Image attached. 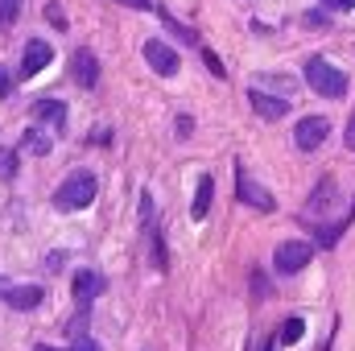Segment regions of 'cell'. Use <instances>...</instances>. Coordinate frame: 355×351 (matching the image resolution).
<instances>
[{"instance_id":"83f0119b","label":"cell","mask_w":355,"mask_h":351,"mask_svg":"<svg viewBox=\"0 0 355 351\" xmlns=\"http://www.w3.org/2000/svg\"><path fill=\"white\" fill-rule=\"evenodd\" d=\"M33 351H58V348H46V343H42V348H33Z\"/></svg>"},{"instance_id":"9a60e30c","label":"cell","mask_w":355,"mask_h":351,"mask_svg":"<svg viewBox=\"0 0 355 351\" xmlns=\"http://www.w3.org/2000/svg\"><path fill=\"white\" fill-rule=\"evenodd\" d=\"M302 335H306V318L302 314H289L285 327H281V343H297Z\"/></svg>"},{"instance_id":"3957f363","label":"cell","mask_w":355,"mask_h":351,"mask_svg":"<svg viewBox=\"0 0 355 351\" xmlns=\"http://www.w3.org/2000/svg\"><path fill=\"white\" fill-rule=\"evenodd\" d=\"M327 137H331V120H327V116H302V120H297V128H293V145H297L302 153L322 149V145H327Z\"/></svg>"},{"instance_id":"484cf974","label":"cell","mask_w":355,"mask_h":351,"mask_svg":"<svg viewBox=\"0 0 355 351\" xmlns=\"http://www.w3.org/2000/svg\"><path fill=\"white\" fill-rule=\"evenodd\" d=\"M128 8H149V0H124Z\"/></svg>"},{"instance_id":"8fae6325","label":"cell","mask_w":355,"mask_h":351,"mask_svg":"<svg viewBox=\"0 0 355 351\" xmlns=\"http://www.w3.org/2000/svg\"><path fill=\"white\" fill-rule=\"evenodd\" d=\"M99 293H103V277H99L95 268H79V273H75V302H79V306H91Z\"/></svg>"},{"instance_id":"cb8c5ba5","label":"cell","mask_w":355,"mask_h":351,"mask_svg":"<svg viewBox=\"0 0 355 351\" xmlns=\"http://www.w3.org/2000/svg\"><path fill=\"white\" fill-rule=\"evenodd\" d=\"M178 137H190V116H178Z\"/></svg>"},{"instance_id":"2e32d148","label":"cell","mask_w":355,"mask_h":351,"mask_svg":"<svg viewBox=\"0 0 355 351\" xmlns=\"http://www.w3.org/2000/svg\"><path fill=\"white\" fill-rule=\"evenodd\" d=\"M17 166H21L17 149H0V182H12L17 178Z\"/></svg>"},{"instance_id":"7402d4cb","label":"cell","mask_w":355,"mask_h":351,"mask_svg":"<svg viewBox=\"0 0 355 351\" xmlns=\"http://www.w3.org/2000/svg\"><path fill=\"white\" fill-rule=\"evenodd\" d=\"M8 83H12V79H8V71L0 67V99H8Z\"/></svg>"},{"instance_id":"ac0fdd59","label":"cell","mask_w":355,"mask_h":351,"mask_svg":"<svg viewBox=\"0 0 355 351\" xmlns=\"http://www.w3.org/2000/svg\"><path fill=\"white\" fill-rule=\"evenodd\" d=\"M257 83H277V91H281V95H285V99H289V95H293V79H281V75H261V79H257Z\"/></svg>"},{"instance_id":"f1b7e54d","label":"cell","mask_w":355,"mask_h":351,"mask_svg":"<svg viewBox=\"0 0 355 351\" xmlns=\"http://www.w3.org/2000/svg\"><path fill=\"white\" fill-rule=\"evenodd\" d=\"M343 4H347V8H355V0H343Z\"/></svg>"},{"instance_id":"d4e9b609","label":"cell","mask_w":355,"mask_h":351,"mask_svg":"<svg viewBox=\"0 0 355 351\" xmlns=\"http://www.w3.org/2000/svg\"><path fill=\"white\" fill-rule=\"evenodd\" d=\"M71 351H99V343H91V339H79V343H75Z\"/></svg>"},{"instance_id":"f546056e","label":"cell","mask_w":355,"mask_h":351,"mask_svg":"<svg viewBox=\"0 0 355 351\" xmlns=\"http://www.w3.org/2000/svg\"><path fill=\"white\" fill-rule=\"evenodd\" d=\"M268 348H272V343H265V351H268Z\"/></svg>"},{"instance_id":"e0dca14e","label":"cell","mask_w":355,"mask_h":351,"mask_svg":"<svg viewBox=\"0 0 355 351\" xmlns=\"http://www.w3.org/2000/svg\"><path fill=\"white\" fill-rule=\"evenodd\" d=\"M21 4H25V0H0V29H8V25L21 17Z\"/></svg>"},{"instance_id":"30bf717a","label":"cell","mask_w":355,"mask_h":351,"mask_svg":"<svg viewBox=\"0 0 355 351\" xmlns=\"http://www.w3.org/2000/svg\"><path fill=\"white\" fill-rule=\"evenodd\" d=\"M71 75H75V83L83 91H91L99 83V62H95V54L91 50H75V58H71Z\"/></svg>"},{"instance_id":"277c9868","label":"cell","mask_w":355,"mask_h":351,"mask_svg":"<svg viewBox=\"0 0 355 351\" xmlns=\"http://www.w3.org/2000/svg\"><path fill=\"white\" fill-rule=\"evenodd\" d=\"M310 257H314V248H310L306 240H285V244L277 248V261L272 264H277V273L289 277V273H302V268L310 264Z\"/></svg>"},{"instance_id":"4fadbf2b","label":"cell","mask_w":355,"mask_h":351,"mask_svg":"<svg viewBox=\"0 0 355 351\" xmlns=\"http://www.w3.org/2000/svg\"><path fill=\"white\" fill-rule=\"evenodd\" d=\"M50 132H42V128H25V137H21V149L17 153H33V157H46L50 153Z\"/></svg>"},{"instance_id":"6da1fadb","label":"cell","mask_w":355,"mask_h":351,"mask_svg":"<svg viewBox=\"0 0 355 351\" xmlns=\"http://www.w3.org/2000/svg\"><path fill=\"white\" fill-rule=\"evenodd\" d=\"M95 190H99V182L91 170H75V174L62 178V186L54 190V207L58 211H83L95 203Z\"/></svg>"},{"instance_id":"9c48e42d","label":"cell","mask_w":355,"mask_h":351,"mask_svg":"<svg viewBox=\"0 0 355 351\" xmlns=\"http://www.w3.org/2000/svg\"><path fill=\"white\" fill-rule=\"evenodd\" d=\"M0 298L12 310H33L42 302V285H8V281H0Z\"/></svg>"},{"instance_id":"7c38bea8","label":"cell","mask_w":355,"mask_h":351,"mask_svg":"<svg viewBox=\"0 0 355 351\" xmlns=\"http://www.w3.org/2000/svg\"><path fill=\"white\" fill-rule=\"evenodd\" d=\"M33 120L54 124V128H67V103L62 99H37L33 103Z\"/></svg>"},{"instance_id":"44dd1931","label":"cell","mask_w":355,"mask_h":351,"mask_svg":"<svg viewBox=\"0 0 355 351\" xmlns=\"http://www.w3.org/2000/svg\"><path fill=\"white\" fill-rule=\"evenodd\" d=\"M252 285H257V293H261V298L268 293V281H265V273H252Z\"/></svg>"},{"instance_id":"5bb4252c","label":"cell","mask_w":355,"mask_h":351,"mask_svg":"<svg viewBox=\"0 0 355 351\" xmlns=\"http://www.w3.org/2000/svg\"><path fill=\"white\" fill-rule=\"evenodd\" d=\"M211 198H215V178L202 174V178H198V194H194V207H190V215H194V219H207V211H211Z\"/></svg>"},{"instance_id":"ffe728a7","label":"cell","mask_w":355,"mask_h":351,"mask_svg":"<svg viewBox=\"0 0 355 351\" xmlns=\"http://www.w3.org/2000/svg\"><path fill=\"white\" fill-rule=\"evenodd\" d=\"M202 58H207V67H211V71H215V75H227V71H223V62H219V54H215V50H207V46H202Z\"/></svg>"},{"instance_id":"603a6c76","label":"cell","mask_w":355,"mask_h":351,"mask_svg":"<svg viewBox=\"0 0 355 351\" xmlns=\"http://www.w3.org/2000/svg\"><path fill=\"white\" fill-rule=\"evenodd\" d=\"M343 141H347V149H352V153H355V116H352V120H347V137H343Z\"/></svg>"},{"instance_id":"7a4b0ae2","label":"cell","mask_w":355,"mask_h":351,"mask_svg":"<svg viewBox=\"0 0 355 351\" xmlns=\"http://www.w3.org/2000/svg\"><path fill=\"white\" fill-rule=\"evenodd\" d=\"M306 83H310L314 95H322V99H343L347 95V75L339 67H331L327 58H310L306 62Z\"/></svg>"},{"instance_id":"ba28073f","label":"cell","mask_w":355,"mask_h":351,"mask_svg":"<svg viewBox=\"0 0 355 351\" xmlns=\"http://www.w3.org/2000/svg\"><path fill=\"white\" fill-rule=\"evenodd\" d=\"M248 99H252V108H257L261 120H281V116L289 112V99H285V95H268L265 87H252Z\"/></svg>"},{"instance_id":"8992f818","label":"cell","mask_w":355,"mask_h":351,"mask_svg":"<svg viewBox=\"0 0 355 351\" xmlns=\"http://www.w3.org/2000/svg\"><path fill=\"white\" fill-rule=\"evenodd\" d=\"M236 182H240V186H236L240 203H248L252 211H272V207H277V198L268 194V190L261 186V182H252V178L244 174V170H240V178H236Z\"/></svg>"},{"instance_id":"d6986e66","label":"cell","mask_w":355,"mask_h":351,"mask_svg":"<svg viewBox=\"0 0 355 351\" xmlns=\"http://www.w3.org/2000/svg\"><path fill=\"white\" fill-rule=\"evenodd\" d=\"M46 17H50V25H54V29H67V17H62V8H58V4H46Z\"/></svg>"},{"instance_id":"5b68a950","label":"cell","mask_w":355,"mask_h":351,"mask_svg":"<svg viewBox=\"0 0 355 351\" xmlns=\"http://www.w3.org/2000/svg\"><path fill=\"white\" fill-rule=\"evenodd\" d=\"M145 62L157 71V75H166V79H174L178 75V67H182V58H178V50L174 46H166V42H145Z\"/></svg>"},{"instance_id":"52a82bcc","label":"cell","mask_w":355,"mask_h":351,"mask_svg":"<svg viewBox=\"0 0 355 351\" xmlns=\"http://www.w3.org/2000/svg\"><path fill=\"white\" fill-rule=\"evenodd\" d=\"M50 58H54V50H50V42H42V37H33V42H25V58H21V75H25V79H33L37 71H46V67H50Z\"/></svg>"},{"instance_id":"4316f807","label":"cell","mask_w":355,"mask_h":351,"mask_svg":"<svg viewBox=\"0 0 355 351\" xmlns=\"http://www.w3.org/2000/svg\"><path fill=\"white\" fill-rule=\"evenodd\" d=\"M322 4H331V8H347V4H343V0H322Z\"/></svg>"}]
</instances>
